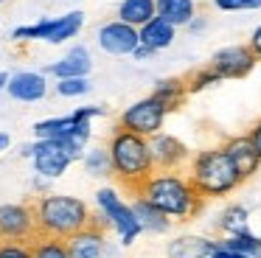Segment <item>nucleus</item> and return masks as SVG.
Returning a JSON list of instances; mask_svg holds the SVG:
<instances>
[{
    "instance_id": "1",
    "label": "nucleus",
    "mask_w": 261,
    "mask_h": 258,
    "mask_svg": "<svg viewBox=\"0 0 261 258\" xmlns=\"http://www.w3.org/2000/svg\"><path fill=\"white\" fill-rule=\"evenodd\" d=\"M132 196H141L154 205L171 222H191L202 213L205 199L197 194L186 171H154L149 179L138 185Z\"/></svg>"
},
{
    "instance_id": "2",
    "label": "nucleus",
    "mask_w": 261,
    "mask_h": 258,
    "mask_svg": "<svg viewBox=\"0 0 261 258\" xmlns=\"http://www.w3.org/2000/svg\"><path fill=\"white\" fill-rule=\"evenodd\" d=\"M107 151H110V163H113V177L126 191H132V194L138 191V185L143 179H149L154 174L149 138H143V135H135V132H126V129L115 126L110 132Z\"/></svg>"
},
{
    "instance_id": "3",
    "label": "nucleus",
    "mask_w": 261,
    "mask_h": 258,
    "mask_svg": "<svg viewBox=\"0 0 261 258\" xmlns=\"http://www.w3.org/2000/svg\"><path fill=\"white\" fill-rule=\"evenodd\" d=\"M186 174L205 202L230 196L242 185V177L233 168L225 146H205V149L194 151Z\"/></svg>"
},
{
    "instance_id": "4",
    "label": "nucleus",
    "mask_w": 261,
    "mask_h": 258,
    "mask_svg": "<svg viewBox=\"0 0 261 258\" xmlns=\"http://www.w3.org/2000/svg\"><path fill=\"white\" fill-rule=\"evenodd\" d=\"M34 216L40 236H54V239H70L82 227L93 222V211L85 199L70 194H42L37 196Z\"/></svg>"
},
{
    "instance_id": "5",
    "label": "nucleus",
    "mask_w": 261,
    "mask_h": 258,
    "mask_svg": "<svg viewBox=\"0 0 261 258\" xmlns=\"http://www.w3.org/2000/svg\"><path fill=\"white\" fill-rule=\"evenodd\" d=\"M96 211L110 222V230L118 233V239H121L124 247L135 244L138 236L143 233L141 222H138L135 211H132V202H126L124 196H121L115 188H110V185L96 191Z\"/></svg>"
},
{
    "instance_id": "6",
    "label": "nucleus",
    "mask_w": 261,
    "mask_h": 258,
    "mask_svg": "<svg viewBox=\"0 0 261 258\" xmlns=\"http://www.w3.org/2000/svg\"><path fill=\"white\" fill-rule=\"evenodd\" d=\"M166 118H169V110H166V107L149 93L146 98H138L135 104H129L124 112H121L118 126L126 129V132L143 135V138H152V135L163 132Z\"/></svg>"
},
{
    "instance_id": "7",
    "label": "nucleus",
    "mask_w": 261,
    "mask_h": 258,
    "mask_svg": "<svg viewBox=\"0 0 261 258\" xmlns=\"http://www.w3.org/2000/svg\"><path fill=\"white\" fill-rule=\"evenodd\" d=\"M40 236L31 202H6L0 205V239L3 241H34Z\"/></svg>"
},
{
    "instance_id": "8",
    "label": "nucleus",
    "mask_w": 261,
    "mask_h": 258,
    "mask_svg": "<svg viewBox=\"0 0 261 258\" xmlns=\"http://www.w3.org/2000/svg\"><path fill=\"white\" fill-rule=\"evenodd\" d=\"M20 154L31 157L34 174L37 177H45V179L62 177V174L70 168V163H73V157H70L57 140H34V143H25Z\"/></svg>"
},
{
    "instance_id": "9",
    "label": "nucleus",
    "mask_w": 261,
    "mask_h": 258,
    "mask_svg": "<svg viewBox=\"0 0 261 258\" xmlns=\"http://www.w3.org/2000/svg\"><path fill=\"white\" fill-rule=\"evenodd\" d=\"M149 149H152L154 171H182L191 163V149L177 135H169V132L152 135L149 138Z\"/></svg>"
},
{
    "instance_id": "10",
    "label": "nucleus",
    "mask_w": 261,
    "mask_h": 258,
    "mask_svg": "<svg viewBox=\"0 0 261 258\" xmlns=\"http://www.w3.org/2000/svg\"><path fill=\"white\" fill-rule=\"evenodd\" d=\"M255 65H258V59L253 56V50L247 48V42L244 45H225V48H219L214 56H211V65L216 73H219L222 82H227V79H244L250 76V73L255 70Z\"/></svg>"
},
{
    "instance_id": "11",
    "label": "nucleus",
    "mask_w": 261,
    "mask_h": 258,
    "mask_svg": "<svg viewBox=\"0 0 261 258\" xmlns=\"http://www.w3.org/2000/svg\"><path fill=\"white\" fill-rule=\"evenodd\" d=\"M96 42L110 56H132V50L141 45V34H138V28L126 25L121 20H110L98 25Z\"/></svg>"
},
{
    "instance_id": "12",
    "label": "nucleus",
    "mask_w": 261,
    "mask_h": 258,
    "mask_svg": "<svg viewBox=\"0 0 261 258\" xmlns=\"http://www.w3.org/2000/svg\"><path fill=\"white\" fill-rule=\"evenodd\" d=\"M222 146H225L227 157H230L236 174L242 177V183L258 174V168H261V154L255 151V146L250 143L247 135H233V138H227Z\"/></svg>"
},
{
    "instance_id": "13",
    "label": "nucleus",
    "mask_w": 261,
    "mask_h": 258,
    "mask_svg": "<svg viewBox=\"0 0 261 258\" xmlns=\"http://www.w3.org/2000/svg\"><path fill=\"white\" fill-rule=\"evenodd\" d=\"M65 241H68L70 258H104V252H107V230L93 222Z\"/></svg>"
},
{
    "instance_id": "14",
    "label": "nucleus",
    "mask_w": 261,
    "mask_h": 258,
    "mask_svg": "<svg viewBox=\"0 0 261 258\" xmlns=\"http://www.w3.org/2000/svg\"><path fill=\"white\" fill-rule=\"evenodd\" d=\"M6 93L14 101L34 104V101H42L48 95V79H45V73H37V70H20L9 79Z\"/></svg>"
},
{
    "instance_id": "15",
    "label": "nucleus",
    "mask_w": 261,
    "mask_h": 258,
    "mask_svg": "<svg viewBox=\"0 0 261 258\" xmlns=\"http://www.w3.org/2000/svg\"><path fill=\"white\" fill-rule=\"evenodd\" d=\"M93 67V56L85 45H73L62 59L51 62L45 67V73H51L54 79H76V76H87Z\"/></svg>"
},
{
    "instance_id": "16",
    "label": "nucleus",
    "mask_w": 261,
    "mask_h": 258,
    "mask_svg": "<svg viewBox=\"0 0 261 258\" xmlns=\"http://www.w3.org/2000/svg\"><path fill=\"white\" fill-rule=\"evenodd\" d=\"M219 247V241L211 236H197V233H182L169 241L166 255L169 258H211V252Z\"/></svg>"
},
{
    "instance_id": "17",
    "label": "nucleus",
    "mask_w": 261,
    "mask_h": 258,
    "mask_svg": "<svg viewBox=\"0 0 261 258\" xmlns=\"http://www.w3.org/2000/svg\"><path fill=\"white\" fill-rule=\"evenodd\" d=\"M85 28V11H68L62 17H51V28L45 34L48 45H62L68 39H76Z\"/></svg>"
},
{
    "instance_id": "18",
    "label": "nucleus",
    "mask_w": 261,
    "mask_h": 258,
    "mask_svg": "<svg viewBox=\"0 0 261 258\" xmlns=\"http://www.w3.org/2000/svg\"><path fill=\"white\" fill-rule=\"evenodd\" d=\"M138 34H141V45H149L154 54L171 48V42L177 39V28L171 22H166L163 17H152L146 25L138 28Z\"/></svg>"
},
{
    "instance_id": "19",
    "label": "nucleus",
    "mask_w": 261,
    "mask_h": 258,
    "mask_svg": "<svg viewBox=\"0 0 261 258\" xmlns=\"http://www.w3.org/2000/svg\"><path fill=\"white\" fill-rule=\"evenodd\" d=\"M154 6H158V17H163L174 28H186L199 14L197 0H154Z\"/></svg>"
},
{
    "instance_id": "20",
    "label": "nucleus",
    "mask_w": 261,
    "mask_h": 258,
    "mask_svg": "<svg viewBox=\"0 0 261 258\" xmlns=\"http://www.w3.org/2000/svg\"><path fill=\"white\" fill-rule=\"evenodd\" d=\"M152 17H158L154 0H121L118 9H115V20L126 22V25H132V28L146 25Z\"/></svg>"
},
{
    "instance_id": "21",
    "label": "nucleus",
    "mask_w": 261,
    "mask_h": 258,
    "mask_svg": "<svg viewBox=\"0 0 261 258\" xmlns=\"http://www.w3.org/2000/svg\"><path fill=\"white\" fill-rule=\"evenodd\" d=\"M132 211H135L138 222H141L143 233H152V236H163L166 230L171 227V219L166 213H160L154 205H149L146 199L141 196H132Z\"/></svg>"
},
{
    "instance_id": "22",
    "label": "nucleus",
    "mask_w": 261,
    "mask_h": 258,
    "mask_svg": "<svg viewBox=\"0 0 261 258\" xmlns=\"http://www.w3.org/2000/svg\"><path fill=\"white\" fill-rule=\"evenodd\" d=\"M152 95H154V98H158V101H160V104H163L169 112L180 110V107H182V101L188 98L186 79H177V76H171V79H160V82L154 84Z\"/></svg>"
},
{
    "instance_id": "23",
    "label": "nucleus",
    "mask_w": 261,
    "mask_h": 258,
    "mask_svg": "<svg viewBox=\"0 0 261 258\" xmlns=\"http://www.w3.org/2000/svg\"><path fill=\"white\" fill-rule=\"evenodd\" d=\"M216 227H219L225 236L244 233V230H250V211H247L244 205H239V202H233V205L222 208V213H219V222H216Z\"/></svg>"
},
{
    "instance_id": "24",
    "label": "nucleus",
    "mask_w": 261,
    "mask_h": 258,
    "mask_svg": "<svg viewBox=\"0 0 261 258\" xmlns=\"http://www.w3.org/2000/svg\"><path fill=\"white\" fill-rule=\"evenodd\" d=\"M76 126V118L73 115H62V118H45V121H37L34 123V138L37 140H62L73 132Z\"/></svg>"
},
{
    "instance_id": "25",
    "label": "nucleus",
    "mask_w": 261,
    "mask_h": 258,
    "mask_svg": "<svg viewBox=\"0 0 261 258\" xmlns=\"http://www.w3.org/2000/svg\"><path fill=\"white\" fill-rule=\"evenodd\" d=\"M82 166L90 177H113V163H110V151L107 146H96V149H87L82 157Z\"/></svg>"
},
{
    "instance_id": "26",
    "label": "nucleus",
    "mask_w": 261,
    "mask_h": 258,
    "mask_svg": "<svg viewBox=\"0 0 261 258\" xmlns=\"http://www.w3.org/2000/svg\"><path fill=\"white\" fill-rule=\"evenodd\" d=\"M31 258H70L68 241L54 236H37L31 241Z\"/></svg>"
},
{
    "instance_id": "27",
    "label": "nucleus",
    "mask_w": 261,
    "mask_h": 258,
    "mask_svg": "<svg viewBox=\"0 0 261 258\" xmlns=\"http://www.w3.org/2000/svg\"><path fill=\"white\" fill-rule=\"evenodd\" d=\"M219 241L236 252H244L247 258H261V236H255L253 230H244V233H236V236H225Z\"/></svg>"
},
{
    "instance_id": "28",
    "label": "nucleus",
    "mask_w": 261,
    "mask_h": 258,
    "mask_svg": "<svg viewBox=\"0 0 261 258\" xmlns=\"http://www.w3.org/2000/svg\"><path fill=\"white\" fill-rule=\"evenodd\" d=\"M214 84H222L219 73H216L214 67H199L197 73H191V76L186 79V87H188V95H194V93H202V90L214 87Z\"/></svg>"
},
{
    "instance_id": "29",
    "label": "nucleus",
    "mask_w": 261,
    "mask_h": 258,
    "mask_svg": "<svg viewBox=\"0 0 261 258\" xmlns=\"http://www.w3.org/2000/svg\"><path fill=\"white\" fill-rule=\"evenodd\" d=\"M57 93L62 98H79V95L90 93V79L87 76H76V79H57Z\"/></svg>"
},
{
    "instance_id": "30",
    "label": "nucleus",
    "mask_w": 261,
    "mask_h": 258,
    "mask_svg": "<svg viewBox=\"0 0 261 258\" xmlns=\"http://www.w3.org/2000/svg\"><path fill=\"white\" fill-rule=\"evenodd\" d=\"M216 11H258L261 0H211Z\"/></svg>"
},
{
    "instance_id": "31",
    "label": "nucleus",
    "mask_w": 261,
    "mask_h": 258,
    "mask_svg": "<svg viewBox=\"0 0 261 258\" xmlns=\"http://www.w3.org/2000/svg\"><path fill=\"white\" fill-rule=\"evenodd\" d=\"M0 258H31L29 241H0Z\"/></svg>"
},
{
    "instance_id": "32",
    "label": "nucleus",
    "mask_w": 261,
    "mask_h": 258,
    "mask_svg": "<svg viewBox=\"0 0 261 258\" xmlns=\"http://www.w3.org/2000/svg\"><path fill=\"white\" fill-rule=\"evenodd\" d=\"M70 115L76 118V121H96V118H104L107 115V107H101V104H87V107H76Z\"/></svg>"
},
{
    "instance_id": "33",
    "label": "nucleus",
    "mask_w": 261,
    "mask_h": 258,
    "mask_svg": "<svg viewBox=\"0 0 261 258\" xmlns=\"http://www.w3.org/2000/svg\"><path fill=\"white\" fill-rule=\"evenodd\" d=\"M247 48L253 50V56L261 62V25L253 28V34H250V39H247Z\"/></svg>"
},
{
    "instance_id": "34",
    "label": "nucleus",
    "mask_w": 261,
    "mask_h": 258,
    "mask_svg": "<svg viewBox=\"0 0 261 258\" xmlns=\"http://www.w3.org/2000/svg\"><path fill=\"white\" fill-rule=\"evenodd\" d=\"M211 258H247L244 252H236V250H230V247H225L219 241V247H216L214 252H211Z\"/></svg>"
},
{
    "instance_id": "35",
    "label": "nucleus",
    "mask_w": 261,
    "mask_h": 258,
    "mask_svg": "<svg viewBox=\"0 0 261 258\" xmlns=\"http://www.w3.org/2000/svg\"><path fill=\"white\" fill-rule=\"evenodd\" d=\"M188 31H191V34H202L205 31V28H208V17H202V14H197V17H194V20L191 22H188Z\"/></svg>"
},
{
    "instance_id": "36",
    "label": "nucleus",
    "mask_w": 261,
    "mask_h": 258,
    "mask_svg": "<svg viewBox=\"0 0 261 258\" xmlns=\"http://www.w3.org/2000/svg\"><path fill=\"white\" fill-rule=\"evenodd\" d=\"M247 138H250V143L255 146V151L261 154V121H255V123H253V129L247 132Z\"/></svg>"
},
{
    "instance_id": "37",
    "label": "nucleus",
    "mask_w": 261,
    "mask_h": 258,
    "mask_svg": "<svg viewBox=\"0 0 261 258\" xmlns=\"http://www.w3.org/2000/svg\"><path fill=\"white\" fill-rule=\"evenodd\" d=\"M152 56H154V50L149 48V45H138V48L132 50V59L135 62H146V59H152Z\"/></svg>"
},
{
    "instance_id": "38",
    "label": "nucleus",
    "mask_w": 261,
    "mask_h": 258,
    "mask_svg": "<svg viewBox=\"0 0 261 258\" xmlns=\"http://www.w3.org/2000/svg\"><path fill=\"white\" fill-rule=\"evenodd\" d=\"M9 146H12V135L0 132V151H9Z\"/></svg>"
},
{
    "instance_id": "39",
    "label": "nucleus",
    "mask_w": 261,
    "mask_h": 258,
    "mask_svg": "<svg viewBox=\"0 0 261 258\" xmlns=\"http://www.w3.org/2000/svg\"><path fill=\"white\" fill-rule=\"evenodd\" d=\"M9 79H12V76H9L6 70H0V93H3V90L9 87Z\"/></svg>"
},
{
    "instance_id": "40",
    "label": "nucleus",
    "mask_w": 261,
    "mask_h": 258,
    "mask_svg": "<svg viewBox=\"0 0 261 258\" xmlns=\"http://www.w3.org/2000/svg\"><path fill=\"white\" fill-rule=\"evenodd\" d=\"M3 3H9V0H0V6H3Z\"/></svg>"
},
{
    "instance_id": "41",
    "label": "nucleus",
    "mask_w": 261,
    "mask_h": 258,
    "mask_svg": "<svg viewBox=\"0 0 261 258\" xmlns=\"http://www.w3.org/2000/svg\"><path fill=\"white\" fill-rule=\"evenodd\" d=\"M0 241H3V239H0Z\"/></svg>"
}]
</instances>
